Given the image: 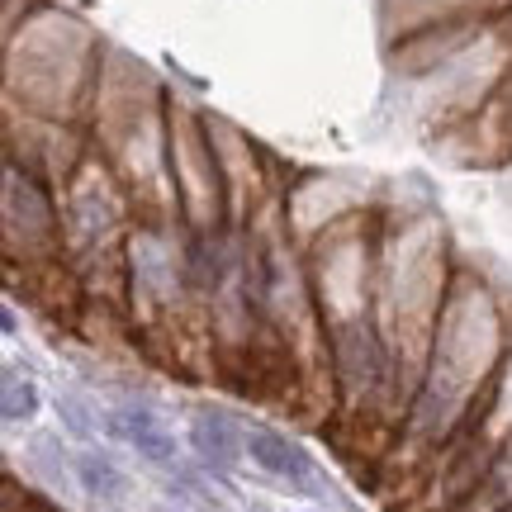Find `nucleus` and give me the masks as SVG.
I'll return each instance as SVG.
<instances>
[{"label":"nucleus","mask_w":512,"mask_h":512,"mask_svg":"<svg viewBox=\"0 0 512 512\" xmlns=\"http://www.w3.org/2000/svg\"><path fill=\"white\" fill-rule=\"evenodd\" d=\"M34 408H38V389L29 380H19L15 370H5V422H24V418H34Z\"/></svg>","instance_id":"5"},{"label":"nucleus","mask_w":512,"mask_h":512,"mask_svg":"<svg viewBox=\"0 0 512 512\" xmlns=\"http://www.w3.org/2000/svg\"><path fill=\"white\" fill-rule=\"evenodd\" d=\"M157 512H176V508H157Z\"/></svg>","instance_id":"7"},{"label":"nucleus","mask_w":512,"mask_h":512,"mask_svg":"<svg viewBox=\"0 0 512 512\" xmlns=\"http://www.w3.org/2000/svg\"><path fill=\"white\" fill-rule=\"evenodd\" d=\"M76 479H81V489L91 498H100V503H119L124 498V475H119V465L105 456H95V451H86V456H76Z\"/></svg>","instance_id":"4"},{"label":"nucleus","mask_w":512,"mask_h":512,"mask_svg":"<svg viewBox=\"0 0 512 512\" xmlns=\"http://www.w3.org/2000/svg\"><path fill=\"white\" fill-rule=\"evenodd\" d=\"M242 446H247V456H252L266 475L285 479V484H309L313 460H309V451H304L299 441L280 437V432H271V427H252Z\"/></svg>","instance_id":"1"},{"label":"nucleus","mask_w":512,"mask_h":512,"mask_svg":"<svg viewBox=\"0 0 512 512\" xmlns=\"http://www.w3.org/2000/svg\"><path fill=\"white\" fill-rule=\"evenodd\" d=\"M57 408H62V418L72 422V432H76V437H91V422L81 418V408H76L72 399H62V403H57Z\"/></svg>","instance_id":"6"},{"label":"nucleus","mask_w":512,"mask_h":512,"mask_svg":"<svg viewBox=\"0 0 512 512\" xmlns=\"http://www.w3.org/2000/svg\"><path fill=\"white\" fill-rule=\"evenodd\" d=\"M190 446H195V456L209 465V470H219L228 475L233 465H238V432H233V422L214 413V408H204L190 418Z\"/></svg>","instance_id":"3"},{"label":"nucleus","mask_w":512,"mask_h":512,"mask_svg":"<svg viewBox=\"0 0 512 512\" xmlns=\"http://www.w3.org/2000/svg\"><path fill=\"white\" fill-rule=\"evenodd\" d=\"M110 432L119 441H128V446H133L143 460H152V465H176V441H171V432H166L147 408H124V413H114Z\"/></svg>","instance_id":"2"}]
</instances>
